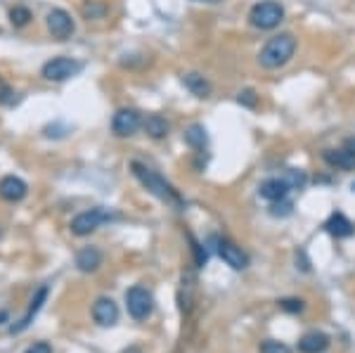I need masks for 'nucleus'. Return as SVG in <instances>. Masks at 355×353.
<instances>
[{
    "instance_id": "4",
    "label": "nucleus",
    "mask_w": 355,
    "mask_h": 353,
    "mask_svg": "<svg viewBox=\"0 0 355 353\" xmlns=\"http://www.w3.org/2000/svg\"><path fill=\"white\" fill-rule=\"evenodd\" d=\"M81 69H83V64L78 60H71V57H53V60L43 64L41 74L45 81L62 83V81H69V78L78 76Z\"/></svg>"
},
{
    "instance_id": "17",
    "label": "nucleus",
    "mask_w": 355,
    "mask_h": 353,
    "mask_svg": "<svg viewBox=\"0 0 355 353\" xmlns=\"http://www.w3.org/2000/svg\"><path fill=\"white\" fill-rule=\"evenodd\" d=\"M76 266L83 273H95L102 266V252L97 247H85L76 254Z\"/></svg>"
},
{
    "instance_id": "18",
    "label": "nucleus",
    "mask_w": 355,
    "mask_h": 353,
    "mask_svg": "<svg viewBox=\"0 0 355 353\" xmlns=\"http://www.w3.org/2000/svg\"><path fill=\"white\" fill-rule=\"evenodd\" d=\"M142 128H145V133L150 135V138H154V140H162V138H166L168 135V121L162 117V114H150V117L142 121Z\"/></svg>"
},
{
    "instance_id": "6",
    "label": "nucleus",
    "mask_w": 355,
    "mask_h": 353,
    "mask_svg": "<svg viewBox=\"0 0 355 353\" xmlns=\"http://www.w3.org/2000/svg\"><path fill=\"white\" fill-rule=\"evenodd\" d=\"M112 218H114V216L107 212V209H102V207L90 209V212L78 214L76 218L71 221V232H73V235H78V237H85V235H90V232H95L100 225L110 223Z\"/></svg>"
},
{
    "instance_id": "19",
    "label": "nucleus",
    "mask_w": 355,
    "mask_h": 353,
    "mask_svg": "<svg viewBox=\"0 0 355 353\" xmlns=\"http://www.w3.org/2000/svg\"><path fill=\"white\" fill-rule=\"evenodd\" d=\"M182 83H185V88L190 90L192 95H197V98H209L211 95V83L197 71L185 74V76H182Z\"/></svg>"
},
{
    "instance_id": "20",
    "label": "nucleus",
    "mask_w": 355,
    "mask_h": 353,
    "mask_svg": "<svg viewBox=\"0 0 355 353\" xmlns=\"http://www.w3.org/2000/svg\"><path fill=\"white\" fill-rule=\"evenodd\" d=\"M185 142L192 147V150H204L206 147V128L202 126V123H192V126L185 130Z\"/></svg>"
},
{
    "instance_id": "15",
    "label": "nucleus",
    "mask_w": 355,
    "mask_h": 353,
    "mask_svg": "<svg viewBox=\"0 0 355 353\" xmlns=\"http://www.w3.org/2000/svg\"><path fill=\"white\" fill-rule=\"evenodd\" d=\"M324 230H327L331 237H336V240H346V237L353 235L355 227L341 212H334L327 218V223H324Z\"/></svg>"
},
{
    "instance_id": "16",
    "label": "nucleus",
    "mask_w": 355,
    "mask_h": 353,
    "mask_svg": "<svg viewBox=\"0 0 355 353\" xmlns=\"http://www.w3.org/2000/svg\"><path fill=\"white\" fill-rule=\"evenodd\" d=\"M329 349V337L324 332H306L303 337L299 339V351L301 353H322Z\"/></svg>"
},
{
    "instance_id": "27",
    "label": "nucleus",
    "mask_w": 355,
    "mask_h": 353,
    "mask_svg": "<svg viewBox=\"0 0 355 353\" xmlns=\"http://www.w3.org/2000/svg\"><path fill=\"white\" fill-rule=\"evenodd\" d=\"M24 353H53V346L45 344V341H38V344L28 346V349H26Z\"/></svg>"
},
{
    "instance_id": "21",
    "label": "nucleus",
    "mask_w": 355,
    "mask_h": 353,
    "mask_svg": "<svg viewBox=\"0 0 355 353\" xmlns=\"http://www.w3.org/2000/svg\"><path fill=\"white\" fill-rule=\"evenodd\" d=\"M31 19H33L31 10L24 8V5H15V8L10 10V21H12L15 28H24Z\"/></svg>"
},
{
    "instance_id": "24",
    "label": "nucleus",
    "mask_w": 355,
    "mask_h": 353,
    "mask_svg": "<svg viewBox=\"0 0 355 353\" xmlns=\"http://www.w3.org/2000/svg\"><path fill=\"white\" fill-rule=\"evenodd\" d=\"M287 183L291 185V190H294V187H303L306 185V173H303V171L291 169L287 173Z\"/></svg>"
},
{
    "instance_id": "2",
    "label": "nucleus",
    "mask_w": 355,
    "mask_h": 353,
    "mask_svg": "<svg viewBox=\"0 0 355 353\" xmlns=\"http://www.w3.org/2000/svg\"><path fill=\"white\" fill-rule=\"evenodd\" d=\"M130 169H133V175H135V178L140 180V183L145 185L154 197H159L162 202L175 204V207H180V204H182V199H180V195H178V192L173 190V185L166 183L162 175L154 173L152 169H147L145 164L133 162V164H130Z\"/></svg>"
},
{
    "instance_id": "14",
    "label": "nucleus",
    "mask_w": 355,
    "mask_h": 353,
    "mask_svg": "<svg viewBox=\"0 0 355 353\" xmlns=\"http://www.w3.org/2000/svg\"><path fill=\"white\" fill-rule=\"evenodd\" d=\"M93 318H95L97 325L112 327L114 322L119 320V309H116V304H114L112 299H107V297H100V299L95 301V306H93Z\"/></svg>"
},
{
    "instance_id": "8",
    "label": "nucleus",
    "mask_w": 355,
    "mask_h": 353,
    "mask_svg": "<svg viewBox=\"0 0 355 353\" xmlns=\"http://www.w3.org/2000/svg\"><path fill=\"white\" fill-rule=\"evenodd\" d=\"M142 126V117L137 110H130V107H123L114 114L112 119V130L116 138H130V135L137 133V128Z\"/></svg>"
},
{
    "instance_id": "23",
    "label": "nucleus",
    "mask_w": 355,
    "mask_h": 353,
    "mask_svg": "<svg viewBox=\"0 0 355 353\" xmlns=\"http://www.w3.org/2000/svg\"><path fill=\"white\" fill-rule=\"evenodd\" d=\"M15 102V90L5 78H0V105H12Z\"/></svg>"
},
{
    "instance_id": "10",
    "label": "nucleus",
    "mask_w": 355,
    "mask_h": 353,
    "mask_svg": "<svg viewBox=\"0 0 355 353\" xmlns=\"http://www.w3.org/2000/svg\"><path fill=\"white\" fill-rule=\"evenodd\" d=\"M218 256L230 266L232 270H244L249 268V256L242 252V247H237L234 242L230 240H218Z\"/></svg>"
},
{
    "instance_id": "25",
    "label": "nucleus",
    "mask_w": 355,
    "mask_h": 353,
    "mask_svg": "<svg viewBox=\"0 0 355 353\" xmlns=\"http://www.w3.org/2000/svg\"><path fill=\"white\" fill-rule=\"evenodd\" d=\"M279 309L289 311V313H301L303 311V301L301 299H282V301H279Z\"/></svg>"
},
{
    "instance_id": "30",
    "label": "nucleus",
    "mask_w": 355,
    "mask_h": 353,
    "mask_svg": "<svg viewBox=\"0 0 355 353\" xmlns=\"http://www.w3.org/2000/svg\"><path fill=\"white\" fill-rule=\"evenodd\" d=\"M123 353H142L140 349H137V346H130V349H125Z\"/></svg>"
},
{
    "instance_id": "11",
    "label": "nucleus",
    "mask_w": 355,
    "mask_h": 353,
    "mask_svg": "<svg viewBox=\"0 0 355 353\" xmlns=\"http://www.w3.org/2000/svg\"><path fill=\"white\" fill-rule=\"evenodd\" d=\"M45 299H48V287H45V284H43V287L38 289L36 294H33L31 304H28L26 313H24V316H21V320L17 322V325H12V327H10V332H12V334H19V332H24V329H26L28 325H31V320H33V318L38 316V311L43 309Z\"/></svg>"
},
{
    "instance_id": "29",
    "label": "nucleus",
    "mask_w": 355,
    "mask_h": 353,
    "mask_svg": "<svg viewBox=\"0 0 355 353\" xmlns=\"http://www.w3.org/2000/svg\"><path fill=\"white\" fill-rule=\"evenodd\" d=\"M3 322H8V311H0V325Z\"/></svg>"
},
{
    "instance_id": "1",
    "label": "nucleus",
    "mask_w": 355,
    "mask_h": 353,
    "mask_svg": "<svg viewBox=\"0 0 355 353\" xmlns=\"http://www.w3.org/2000/svg\"><path fill=\"white\" fill-rule=\"evenodd\" d=\"M296 53V38L291 33H277L270 41L261 48L259 53V62L263 69H279L294 57Z\"/></svg>"
},
{
    "instance_id": "9",
    "label": "nucleus",
    "mask_w": 355,
    "mask_h": 353,
    "mask_svg": "<svg viewBox=\"0 0 355 353\" xmlns=\"http://www.w3.org/2000/svg\"><path fill=\"white\" fill-rule=\"evenodd\" d=\"M324 162L341 171H355V138H348L336 150H324Z\"/></svg>"
},
{
    "instance_id": "7",
    "label": "nucleus",
    "mask_w": 355,
    "mask_h": 353,
    "mask_svg": "<svg viewBox=\"0 0 355 353\" xmlns=\"http://www.w3.org/2000/svg\"><path fill=\"white\" fill-rule=\"evenodd\" d=\"M45 24H48V31L55 41H69V38L73 36V31H76V21H73V17L62 8L50 10Z\"/></svg>"
},
{
    "instance_id": "22",
    "label": "nucleus",
    "mask_w": 355,
    "mask_h": 353,
    "mask_svg": "<svg viewBox=\"0 0 355 353\" xmlns=\"http://www.w3.org/2000/svg\"><path fill=\"white\" fill-rule=\"evenodd\" d=\"M261 353H291V349L282 341H275V339H268L261 344Z\"/></svg>"
},
{
    "instance_id": "13",
    "label": "nucleus",
    "mask_w": 355,
    "mask_h": 353,
    "mask_svg": "<svg viewBox=\"0 0 355 353\" xmlns=\"http://www.w3.org/2000/svg\"><path fill=\"white\" fill-rule=\"evenodd\" d=\"M26 192L28 185L17 175H5L0 180V199H5V202H21L26 197Z\"/></svg>"
},
{
    "instance_id": "3",
    "label": "nucleus",
    "mask_w": 355,
    "mask_h": 353,
    "mask_svg": "<svg viewBox=\"0 0 355 353\" xmlns=\"http://www.w3.org/2000/svg\"><path fill=\"white\" fill-rule=\"evenodd\" d=\"M284 19V8L277 0H261L251 8L249 21L261 31H270V28L279 26V21Z\"/></svg>"
},
{
    "instance_id": "5",
    "label": "nucleus",
    "mask_w": 355,
    "mask_h": 353,
    "mask_svg": "<svg viewBox=\"0 0 355 353\" xmlns=\"http://www.w3.org/2000/svg\"><path fill=\"white\" fill-rule=\"evenodd\" d=\"M125 306H128L130 318L135 320H147L154 311V297L150 289H145L142 284H135L125 292Z\"/></svg>"
},
{
    "instance_id": "26",
    "label": "nucleus",
    "mask_w": 355,
    "mask_h": 353,
    "mask_svg": "<svg viewBox=\"0 0 355 353\" xmlns=\"http://www.w3.org/2000/svg\"><path fill=\"white\" fill-rule=\"evenodd\" d=\"M237 102H239V105L251 107V110H254L256 102H259V100H256V93H254V90H242V93H239V98H237Z\"/></svg>"
},
{
    "instance_id": "28",
    "label": "nucleus",
    "mask_w": 355,
    "mask_h": 353,
    "mask_svg": "<svg viewBox=\"0 0 355 353\" xmlns=\"http://www.w3.org/2000/svg\"><path fill=\"white\" fill-rule=\"evenodd\" d=\"M194 3H206V5H218L223 0H194Z\"/></svg>"
},
{
    "instance_id": "12",
    "label": "nucleus",
    "mask_w": 355,
    "mask_h": 353,
    "mask_svg": "<svg viewBox=\"0 0 355 353\" xmlns=\"http://www.w3.org/2000/svg\"><path fill=\"white\" fill-rule=\"evenodd\" d=\"M289 190H291V185L287 183V178H268V180H263V183H261L259 195L275 204V202H282V199H287Z\"/></svg>"
}]
</instances>
